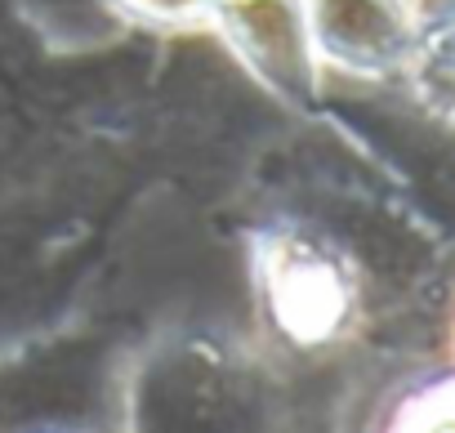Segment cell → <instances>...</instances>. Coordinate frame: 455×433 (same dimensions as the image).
Returning a JSON list of instances; mask_svg holds the SVG:
<instances>
[{
  "label": "cell",
  "instance_id": "obj_4",
  "mask_svg": "<svg viewBox=\"0 0 455 433\" xmlns=\"http://www.w3.org/2000/svg\"><path fill=\"white\" fill-rule=\"evenodd\" d=\"M112 5L152 28H196L210 23L219 0H112Z\"/></svg>",
  "mask_w": 455,
  "mask_h": 433
},
{
  "label": "cell",
  "instance_id": "obj_1",
  "mask_svg": "<svg viewBox=\"0 0 455 433\" xmlns=\"http://www.w3.org/2000/svg\"><path fill=\"white\" fill-rule=\"evenodd\" d=\"M251 282L268 331L299 349H335L357 322V273L348 255L299 224H268L251 237Z\"/></svg>",
  "mask_w": 455,
  "mask_h": 433
},
{
  "label": "cell",
  "instance_id": "obj_2",
  "mask_svg": "<svg viewBox=\"0 0 455 433\" xmlns=\"http://www.w3.org/2000/svg\"><path fill=\"white\" fill-rule=\"evenodd\" d=\"M210 28L268 94L308 103L322 90L326 68L308 32L304 0H219Z\"/></svg>",
  "mask_w": 455,
  "mask_h": 433
},
{
  "label": "cell",
  "instance_id": "obj_3",
  "mask_svg": "<svg viewBox=\"0 0 455 433\" xmlns=\"http://www.w3.org/2000/svg\"><path fill=\"white\" fill-rule=\"evenodd\" d=\"M322 68L344 76H393L419 63L424 0H304Z\"/></svg>",
  "mask_w": 455,
  "mask_h": 433
}]
</instances>
